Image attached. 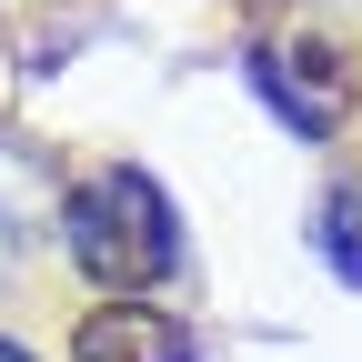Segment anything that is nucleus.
<instances>
[{
	"label": "nucleus",
	"instance_id": "nucleus-1",
	"mask_svg": "<svg viewBox=\"0 0 362 362\" xmlns=\"http://www.w3.org/2000/svg\"><path fill=\"white\" fill-rule=\"evenodd\" d=\"M61 242H71V262H81V282H101V292L161 282L171 252H181L171 202H161L151 171H101V181H81V192L61 202Z\"/></svg>",
	"mask_w": 362,
	"mask_h": 362
},
{
	"label": "nucleus",
	"instance_id": "nucleus-2",
	"mask_svg": "<svg viewBox=\"0 0 362 362\" xmlns=\"http://www.w3.org/2000/svg\"><path fill=\"white\" fill-rule=\"evenodd\" d=\"M252 90L292 131H312V141L352 121V61H342V40H322V30H272L252 51Z\"/></svg>",
	"mask_w": 362,
	"mask_h": 362
},
{
	"label": "nucleus",
	"instance_id": "nucleus-3",
	"mask_svg": "<svg viewBox=\"0 0 362 362\" xmlns=\"http://www.w3.org/2000/svg\"><path fill=\"white\" fill-rule=\"evenodd\" d=\"M71 362H192V332L151 302H101V312H81Z\"/></svg>",
	"mask_w": 362,
	"mask_h": 362
},
{
	"label": "nucleus",
	"instance_id": "nucleus-4",
	"mask_svg": "<svg viewBox=\"0 0 362 362\" xmlns=\"http://www.w3.org/2000/svg\"><path fill=\"white\" fill-rule=\"evenodd\" d=\"M312 232H322V262L342 272V282H362V181H342V192L322 202V221H312Z\"/></svg>",
	"mask_w": 362,
	"mask_h": 362
},
{
	"label": "nucleus",
	"instance_id": "nucleus-5",
	"mask_svg": "<svg viewBox=\"0 0 362 362\" xmlns=\"http://www.w3.org/2000/svg\"><path fill=\"white\" fill-rule=\"evenodd\" d=\"M0 362H30V352H21V342H0Z\"/></svg>",
	"mask_w": 362,
	"mask_h": 362
}]
</instances>
